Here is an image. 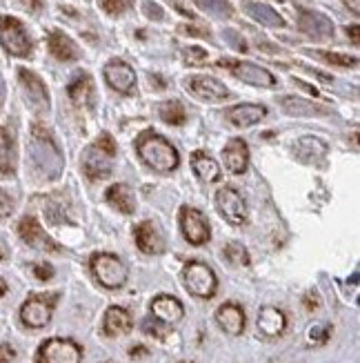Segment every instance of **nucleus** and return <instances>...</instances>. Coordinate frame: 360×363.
Instances as JSON below:
<instances>
[{"label": "nucleus", "mask_w": 360, "mask_h": 363, "mask_svg": "<svg viewBox=\"0 0 360 363\" xmlns=\"http://www.w3.org/2000/svg\"><path fill=\"white\" fill-rule=\"evenodd\" d=\"M27 150H29V163L34 167V174L38 179L56 181L62 174V167H65L62 154H60L58 145L54 143L52 134L45 128H40V125H34V128H31Z\"/></svg>", "instance_id": "nucleus-1"}, {"label": "nucleus", "mask_w": 360, "mask_h": 363, "mask_svg": "<svg viewBox=\"0 0 360 363\" xmlns=\"http://www.w3.org/2000/svg\"><path fill=\"white\" fill-rule=\"evenodd\" d=\"M136 152L151 169L156 172H174L180 165V156L176 152V147L169 143L167 138H163L161 134H156L151 130L143 132L136 138Z\"/></svg>", "instance_id": "nucleus-2"}, {"label": "nucleus", "mask_w": 360, "mask_h": 363, "mask_svg": "<svg viewBox=\"0 0 360 363\" xmlns=\"http://www.w3.org/2000/svg\"><path fill=\"white\" fill-rule=\"evenodd\" d=\"M114 154H116V143L109 134H103L96 143L89 145L83 152V169L85 174L93 181L107 179L114 169Z\"/></svg>", "instance_id": "nucleus-3"}, {"label": "nucleus", "mask_w": 360, "mask_h": 363, "mask_svg": "<svg viewBox=\"0 0 360 363\" xmlns=\"http://www.w3.org/2000/svg\"><path fill=\"white\" fill-rule=\"evenodd\" d=\"M91 274L96 277V281L107 290H118L127 283L129 270L116 255H109V252H98L93 255L89 261Z\"/></svg>", "instance_id": "nucleus-4"}, {"label": "nucleus", "mask_w": 360, "mask_h": 363, "mask_svg": "<svg viewBox=\"0 0 360 363\" xmlns=\"http://www.w3.org/2000/svg\"><path fill=\"white\" fill-rule=\"evenodd\" d=\"M0 45L5 47L7 54L18 58H27L34 52V43H31L25 25L11 16H0Z\"/></svg>", "instance_id": "nucleus-5"}, {"label": "nucleus", "mask_w": 360, "mask_h": 363, "mask_svg": "<svg viewBox=\"0 0 360 363\" xmlns=\"http://www.w3.org/2000/svg\"><path fill=\"white\" fill-rule=\"evenodd\" d=\"M182 283L185 290L198 296V298H211L218 290V279L207 263L190 261L182 270Z\"/></svg>", "instance_id": "nucleus-6"}, {"label": "nucleus", "mask_w": 360, "mask_h": 363, "mask_svg": "<svg viewBox=\"0 0 360 363\" xmlns=\"http://www.w3.org/2000/svg\"><path fill=\"white\" fill-rule=\"evenodd\" d=\"M38 363H81L83 361V348L71 339L54 337L47 339L36 354Z\"/></svg>", "instance_id": "nucleus-7"}, {"label": "nucleus", "mask_w": 360, "mask_h": 363, "mask_svg": "<svg viewBox=\"0 0 360 363\" xmlns=\"http://www.w3.org/2000/svg\"><path fill=\"white\" fill-rule=\"evenodd\" d=\"M58 301V294H31L21 308V321L27 328H45L52 321V314Z\"/></svg>", "instance_id": "nucleus-8"}, {"label": "nucleus", "mask_w": 360, "mask_h": 363, "mask_svg": "<svg viewBox=\"0 0 360 363\" xmlns=\"http://www.w3.org/2000/svg\"><path fill=\"white\" fill-rule=\"evenodd\" d=\"M21 78V87L25 94V101L29 105V109L34 114H47L50 112V91H47L45 83L40 81V76H36L29 69H21L18 72Z\"/></svg>", "instance_id": "nucleus-9"}, {"label": "nucleus", "mask_w": 360, "mask_h": 363, "mask_svg": "<svg viewBox=\"0 0 360 363\" xmlns=\"http://www.w3.org/2000/svg\"><path fill=\"white\" fill-rule=\"evenodd\" d=\"M216 208H218V212H221V216L227 220V223H231V225H245L247 223V216H249L247 203L236 192V189H231V187L218 189Z\"/></svg>", "instance_id": "nucleus-10"}, {"label": "nucleus", "mask_w": 360, "mask_h": 363, "mask_svg": "<svg viewBox=\"0 0 360 363\" xmlns=\"http://www.w3.org/2000/svg\"><path fill=\"white\" fill-rule=\"evenodd\" d=\"M180 230H182V236L192 245H205L211 236L209 220L196 208H182L180 210Z\"/></svg>", "instance_id": "nucleus-11"}, {"label": "nucleus", "mask_w": 360, "mask_h": 363, "mask_svg": "<svg viewBox=\"0 0 360 363\" xmlns=\"http://www.w3.org/2000/svg\"><path fill=\"white\" fill-rule=\"evenodd\" d=\"M218 65L229 67L233 72V76L240 78L243 83L256 85V87H274L276 85V76L269 69H265L260 65H254V62H247V60H221Z\"/></svg>", "instance_id": "nucleus-12"}, {"label": "nucleus", "mask_w": 360, "mask_h": 363, "mask_svg": "<svg viewBox=\"0 0 360 363\" xmlns=\"http://www.w3.org/2000/svg\"><path fill=\"white\" fill-rule=\"evenodd\" d=\"M185 87L192 96H196L198 101H207V103H218L229 96V89L214 76H202V74L190 76L185 81Z\"/></svg>", "instance_id": "nucleus-13"}, {"label": "nucleus", "mask_w": 360, "mask_h": 363, "mask_svg": "<svg viewBox=\"0 0 360 363\" xmlns=\"http://www.w3.org/2000/svg\"><path fill=\"white\" fill-rule=\"evenodd\" d=\"M298 29L314 40L334 38V23L325 13L314 9H298Z\"/></svg>", "instance_id": "nucleus-14"}, {"label": "nucleus", "mask_w": 360, "mask_h": 363, "mask_svg": "<svg viewBox=\"0 0 360 363\" xmlns=\"http://www.w3.org/2000/svg\"><path fill=\"white\" fill-rule=\"evenodd\" d=\"M18 234L21 239L36 247V250H42V252H60V245L52 239V236H47V232L40 228V223L34 218V216H23L21 223H18Z\"/></svg>", "instance_id": "nucleus-15"}, {"label": "nucleus", "mask_w": 360, "mask_h": 363, "mask_svg": "<svg viewBox=\"0 0 360 363\" xmlns=\"http://www.w3.org/2000/svg\"><path fill=\"white\" fill-rule=\"evenodd\" d=\"M103 74H105L107 85L116 89L118 94H132L136 87V72L122 60H109Z\"/></svg>", "instance_id": "nucleus-16"}, {"label": "nucleus", "mask_w": 360, "mask_h": 363, "mask_svg": "<svg viewBox=\"0 0 360 363\" xmlns=\"http://www.w3.org/2000/svg\"><path fill=\"white\" fill-rule=\"evenodd\" d=\"M151 317L165 325H174L185 317V308L176 296L171 294H158L151 301Z\"/></svg>", "instance_id": "nucleus-17"}, {"label": "nucleus", "mask_w": 360, "mask_h": 363, "mask_svg": "<svg viewBox=\"0 0 360 363\" xmlns=\"http://www.w3.org/2000/svg\"><path fill=\"white\" fill-rule=\"evenodd\" d=\"M258 333L262 337H267V339H276L280 337L287 330V317H285V312L280 310V308H274V306H265L260 308L258 312Z\"/></svg>", "instance_id": "nucleus-18"}, {"label": "nucleus", "mask_w": 360, "mask_h": 363, "mask_svg": "<svg viewBox=\"0 0 360 363\" xmlns=\"http://www.w3.org/2000/svg\"><path fill=\"white\" fill-rule=\"evenodd\" d=\"M134 241L138 245L140 252H145V255H161L165 250V239L161 230L156 228L151 220H143V223H138L136 230H134Z\"/></svg>", "instance_id": "nucleus-19"}, {"label": "nucleus", "mask_w": 360, "mask_h": 363, "mask_svg": "<svg viewBox=\"0 0 360 363\" xmlns=\"http://www.w3.org/2000/svg\"><path fill=\"white\" fill-rule=\"evenodd\" d=\"M216 323L227 335L238 337L245 330V310L238 303H225L216 310Z\"/></svg>", "instance_id": "nucleus-20"}, {"label": "nucleus", "mask_w": 360, "mask_h": 363, "mask_svg": "<svg viewBox=\"0 0 360 363\" xmlns=\"http://www.w3.org/2000/svg\"><path fill=\"white\" fill-rule=\"evenodd\" d=\"M134 328V319L129 310H124L120 306H112L105 312V319H103V333L107 337H120V335H127L129 330Z\"/></svg>", "instance_id": "nucleus-21"}, {"label": "nucleus", "mask_w": 360, "mask_h": 363, "mask_svg": "<svg viewBox=\"0 0 360 363\" xmlns=\"http://www.w3.org/2000/svg\"><path fill=\"white\" fill-rule=\"evenodd\" d=\"M267 114V109L262 105H252V103H245V105H236V107H229L225 112V118L236 125V128H252V125L260 123Z\"/></svg>", "instance_id": "nucleus-22"}, {"label": "nucleus", "mask_w": 360, "mask_h": 363, "mask_svg": "<svg viewBox=\"0 0 360 363\" xmlns=\"http://www.w3.org/2000/svg\"><path fill=\"white\" fill-rule=\"evenodd\" d=\"M294 154L303 163H320L327 156V143L316 136H301L294 145Z\"/></svg>", "instance_id": "nucleus-23"}, {"label": "nucleus", "mask_w": 360, "mask_h": 363, "mask_svg": "<svg viewBox=\"0 0 360 363\" xmlns=\"http://www.w3.org/2000/svg\"><path fill=\"white\" fill-rule=\"evenodd\" d=\"M243 11L254 18L256 23L265 25V27H285L283 16H280L274 7L258 3V0H243Z\"/></svg>", "instance_id": "nucleus-24"}, {"label": "nucleus", "mask_w": 360, "mask_h": 363, "mask_svg": "<svg viewBox=\"0 0 360 363\" xmlns=\"http://www.w3.org/2000/svg\"><path fill=\"white\" fill-rule=\"evenodd\" d=\"M223 156H225V165L231 174H243L249 165V147L243 138H231L225 145Z\"/></svg>", "instance_id": "nucleus-25"}, {"label": "nucleus", "mask_w": 360, "mask_h": 363, "mask_svg": "<svg viewBox=\"0 0 360 363\" xmlns=\"http://www.w3.org/2000/svg\"><path fill=\"white\" fill-rule=\"evenodd\" d=\"M47 45H50V52L58 58V60H78L81 58V47H78L65 31L54 29L50 38H47Z\"/></svg>", "instance_id": "nucleus-26"}, {"label": "nucleus", "mask_w": 360, "mask_h": 363, "mask_svg": "<svg viewBox=\"0 0 360 363\" xmlns=\"http://www.w3.org/2000/svg\"><path fill=\"white\" fill-rule=\"evenodd\" d=\"M16 174V145L11 134L0 128V179H11Z\"/></svg>", "instance_id": "nucleus-27"}, {"label": "nucleus", "mask_w": 360, "mask_h": 363, "mask_svg": "<svg viewBox=\"0 0 360 363\" xmlns=\"http://www.w3.org/2000/svg\"><path fill=\"white\" fill-rule=\"evenodd\" d=\"M107 203L114 205V208L122 214H134L136 212V196L129 189V185L124 183H118V185H112L107 189Z\"/></svg>", "instance_id": "nucleus-28"}, {"label": "nucleus", "mask_w": 360, "mask_h": 363, "mask_svg": "<svg viewBox=\"0 0 360 363\" xmlns=\"http://www.w3.org/2000/svg\"><path fill=\"white\" fill-rule=\"evenodd\" d=\"M280 105L287 114L291 116H316V114H327V107L318 105V103H311L298 96H283L280 99Z\"/></svg>", "instance_id": "nucleus-29"}, {"label": "nucleus", "mask_w": 360, "mask_h": 363, "mask_svg": "<svg viewBox=\"0 0 360 363\" xmlns=\"http://www.w3.org/2000/svg\"><path fill=\"white\" fill-rule=\"evenodd\" d=\"M192 167L196 172V177L200 181H205V183H214V181L221 179V167H218V163L211 159V156H207L205 152H194Z\"/></svg>", "instance_id": "nucleus-30"}, {"label": "nucleus", "mask_w": 360, "mask_h": 363, "mask_svg": "<svg viewBox=\"0 0 360 363\" xmlns=\"http://www.w3.org/2000/svg\"><path fill=\"white\" fill-rule=\"evenodd\" d=\"M67 91H69V99L76 105H87V107L93 105V83H91V78L87 74H78L69 83Z\"/></svg>", "instance_id": "nucleus-31"}, {"label": "nucleus", "mask_w": 360, "mask_h": 363, "mask_svg": "<svg viewBox=\"0 0 360 363\" xmlns=\"http://www.w3.org/2000/svg\"><path fill=\"white\" fill-rule=\"evenodd\" d=\"M194 3L198 9L214 16L218 21H227L233 16V7L229 5V0H194Z\"/></svg>", "instance_id": "nucleus-32"}, {"label": "nucleus", "mask_w": 360, "mask_h": 363, "mask_svg": "<svg viewBox=\"0 0 360 363\" xmlns=\"http://www.w3.org/2000/svg\"><path fill=\"white\" fill-rule=\"evenodd\" d=\"M158 116L169 125H182L187 121V112L180 101H165L158 105Z\"/></svg>", "instance_id": "nucleus-33"}, {"label": "nucleus", "mask_w": 360, "mask_h": 363, "mask_svg": "<svg viewBox=\"0 0 360 363\" xmlns=\"http://www.w3.org/2000/svg\"><path fill=\"white\" fill-rule=\"evenodd\" d=\"M225 259H227L231 265L247 267V265H249V252H247L240 243H229V245L225 247Z\"/></svg>", "instance_id": "nucleus-34"}, {"label": "nucleus", "mask_w": 360, "mask_h": 363, "mask_svg": "<svg viewBox=\"0 0 360 363\" xmlns=\"http://www.w3.org/2000/svg\"><path fill=\"white\" fill-rule=\"evenodd\" d=\"M330 335H332L330 325H327V323H316V325H311L307 330V341H309V345H323V343H327Z\"/></svg>", "instance_id": "nucleus-35"}, {"label": "nucleus", "mask_w": 360, "mask_h": 363, "mask_svg": "<svg viewBox=\"0 0 360 363\" xmlns=\"http://www.w3.org/2000/svg\"><path fill=\"white\" fill-rule=\"evenodd\" d=\"M320 58H325L327 62L338 67H356L358 65V58L356 56H347V54H334V52H320Z\"/></svg>", "instance_id": "nucleus-36"}, {"label": "nucleus", "mask_w": 360, "mask_h": 363, "mask_svg": "<svg viewBox=\"0 0 360 363\" xmlns=\"http://www.w3.org/2000/svg\"><path fill=\"white\" fill-rule=\"evenodd\" d=\"M132 3H134V0H100V5L105 7V11H109L112 16L127 11L132 7Z\"/></svg>", "instance_id": "nucleus-37"}, {"label": "nucleus", "mask_w": 360, "mask_h": 363, "mask_svg": "<svg viewBox=\"0 0 360 363\" xmlns=\"http://www.w3.org/2000/svg\"><path fill=\"white\" fill-rule=\"evenodd\" d=\"M223 38H225V43H227L229 47H233V50H238V52H245V50H247L245 38L238 34L236 29H225V31H223Z\"/></svg>", "instance_id": "nucleus-38"}, {"label": "nucleus", "mask_w": 360, "mask_h": 363, "mask_svg": "<svg viewBox=\"0 0 360 363\" xmlns=\"http://www.w3.org/2000/svg\"><path fill=\"white\" fill-rule=\"evenodd\" d=\"M163 325H165V323L156 321L153 317H151V319H145V321H143V330H145L147 335L156 337V339H165V333H167V330H165Z\"/></svg>", "instance_id": "nucleus-39"}, {"label": "nucleus", "mask_w": 360, "mask_h": 363, "mask_svg": "<svg viewBox=\"0 0 360 363\" xmlns=\"http://www.w3.org/2000/svg\"><path fill=\"white\" fill-rule=\"evenodd\" d=\"M31 272H34L38 281H50L54 277V267L50 263H34L31 265Z\"/></svg>", "instance_id": "nucleus-40"}, {"label": "nucleus", "mask_w": 360, "mask_h": 363, "mask_svg": "<svg viewBox=\"0 0 360 363\" xmlns=\"http://www.w3.org/2000/svg\"><path fill=\"white\" fill-rule=\"evenodd\" d=\"M185 56H187V62H190V65H200V62L207 58V52L200 50V47H190V50L185 52Z\"/></svg>", "instance_id": "nucleus-41"}, {"label": "nucleus", "mask_w": 360, "mask_h": 363, "mask_svg": "<svg viewBox=\"0 0 360 363\" xmlns=\"http://www.w3.org/2000/svg\"><path fill=\"white\" fill-rule=\"evenodd\" d=\"M11 212H13V201L5 189H0V218L9 216Z\"/></svg>", "instance_id": "nucleus-42"}, {"label": "nucleus", "mask_w": 360, "mask_h": 363, "mask_svg": "<svg viewBox=\"0 0 360 363\" xmlns=\"http://www.w3.org/2000/svg\"><path fill=\"white\" fill-rule=\"evenodd\" d=\"M16 359V350L9 343H0V363H11Z\"/></svg>", "instance_id": "nucleus-43"}, {"label": "nucleus", "mask_w": 360, "mask_h": 363, "mask_svg": "<svg viewBox=\"0 0 360 363\" xmlns=\"http://www.w3.org/2000/svg\"><path fill=\"white\" fill-rule=\"evenodd\" d=\"M145 13L149 16V18H153V21H163V16H165L163 9L156 5V3H149V0L145 3Z\"/></svg>", "instance_id": "nucleus-44"}, {"label": "nucleus", "mask_w": 360, "mask_h": 363, "mask_svg": "<svg viewBox=\"0 0 360 363\" xmlns=\"http://www.w3.org/2000/svg\"><path fill=\"white\" fill-rule=\"evenodd\" d=\"M21 3H23V7H25V9L34 11V13L42 9V3H40V0H21Z\"/></svg>", "instance_id": "nucleus-45"}, {"label": "nucleus", "mask_w": 360, "mask_h": 363, "mask_svg": "<svg viewBox=\"0 0 360 363\" xmlns=\"http://www.w3.org/2000/svg\"><path fill=\"white\" fill-rule=\"evenodd\" d=\"M305 308H307V310L318 308V298H316V294H307V298H305Z\"/></svg>", "instance_id": "nucleus-46"}, {"label": "nucleus", "mask_w": 360, "mask_h": 363, "mask_svg": "<svg viewBox=\"0 0 360 363\" xmlns=\"http://www.w3.org/2000/svg\"><path fill=\"white\" fill-rule=\"evenodd\" d=\"M140 354H147V348H143V345H134V348L129 350V357H140Z\"/></svg>", "instance_id": "nucleus-47"}, {"label": "nucleus", "mask_w": 360, "mask_h": 363, "mask_svg": "<svg viewBox=\"0 0 360 363\" xmlns=\"http://www.w3.org/2000/svg\"><path fill=\"white\" fill-rule=\"evenodd\" d=\"M345 5L352 9V13L358 16V9H360V0H345Z\"/></svg>", "instance_id": "nucleus-48"}, {"label": "nucleus", "mask_w": 360, "mask_h": 363, "mask_svg": "<svg viewBox=\"0 0 360 363\" xmlns=\"http://www.w3.org/2000/svg\"><path fill=\"white\" fill-rule=\"evenodd\" d=\"M5 94H7V89H5V81H3V76H0V107L5 105Z\"/></svg>", "instance_id": "nucleus-49"}, {"label": "nucleus", "mask_w": 360, "mask_h": 363, "mask_svg": "<svg viewBox=\"0 0 360 363\" xmlns=\"http://www.w3.org/2000/svg\"><path fill=\"white\" fill-rule=\"evenodd\" d=\"M7 255H9V252H7V245H5L3 241H0V261H5Z\"/></svg>", "instance_id": "nucleus-50"}, {"label": "nucleus", "mask_w": 360, "mask_h": 363, "mask_svg": "<svg viewBox=\"0 0 360 363\" xmlns=\"http://www.w3.org/2000/svg\"><path fill=\"white\" fill-rule=\"evenodd\" d=\"M7 294V283H5V279H0V296H5Z\"/></svg>", "instance_id": "nucleus-51"}, {"label": "nucleus", "mask_w": 360, "mask_h": 363, "mask_svg": "<svg viewBox=\"0 0 360 363\" xmlns=\"http://www.w3.org/2000/svg\"><path fill=\"white\" fill-rule=\"evenodd\" d=\"M349 29H352V38H354V43L358 45V27L354 25V27H349Z\"/></svg>", "instance_id": "nucleus-52"}, {"label": "nucleus", "mask_w": 360, "mask_h": 363, "mask_svg": "<svg viewBox=\"0 0 360 363\" xmlns=\"http://www.w3.org/2000/svg\"><path fill=\"white\" fill-rule=\"evenodd\" d=\"M180 363H192V361H180Z\"/></svg>", "instance_id": "nucleus-53"}]
</instances>
